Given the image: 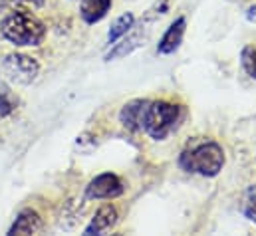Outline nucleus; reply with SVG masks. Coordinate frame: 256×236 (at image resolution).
<instances>
[{"instance_id": "nucleus-13", "label": "nucleus", "mask_w": 256, "mask_h": 236, "mask_svg": "<svg viewBox=\"0 0 256 236\" xmlns=\"http://www.w3.org/2000/svg\"><path fill=\"white\" fill-rule=\"evenodd\" d=\"M242 214L256 224V184H250L242 196Z\"/></svg>"}, {"instance_id": "nucleus-3", "label": "nucleus", "mask_w": 256, "mask_h": 236, "mask_svg": "<svg viewBox=\"0 0 256 236\" xmlns=\"http://www.w3.org/2000/svg\"><path fill=\"white\" fill-rule=\"evenodd\" d=\"M179 119H181L179 106L169 102H149L145 121H143V131L151 139L161 141L175 131V127L179 125Z\"/></svg>"}, {"instance_id": "nucleus-14", "label": "nucleus", "mask_w": 256, "mask_h": 236, "mask_svg": "<svg viewBox=\"0 0 256 236\" xmlns=\"http://www.w3.org/2000/svg\"><path fill=\"white\" fill-rule=\"evenodd\" d=\"M46 0H0V14H8L12 10H18L22 6H32V8H40L44 6Z\"/></svg>"}, {"instance_id": "nucleus-11", "label": "nucleus", "mask_w": 256, "mask_h": 236, "mask_svg": "<svg viewBox=\"0 0 256 236\" xmlns=\"http://www.w3.org/2000/svg\"><path fill=\"white\" fill-rule=\"evenodd\" d=\"M112 8V0H82V18L88 24L100 22Z\"/></svg>"}, {"instance_id": "nucleus-10", "label": "nucleus", "mask_w": 256, "mask_h": 236, "mask_svg": "<svg viewBox=\"0 0 256 236\" xmlns=\"http://www.w3.org/2000/svg\"><path fill=\"white\" fill-rule=\"evenodd\" d=\"M42 228H44V224H42L40 214L32 208H26L18 214V218L10 226L8 234H38V232H42Z\"/></svg>"}, {"instance_id": "nucleus-16", "label": "nucleus", "mask_w": 256, "mask_h": 236, "mask_svg": "<svg viewBox=\"0 0 256 236\" xmlns=\"http://www.w3.org/2000/svg\"><path fill=\"white\" fill-rule=\"evenodd\" d=\"M16 110V100L8 92H0V118L10 116Z\"/></svg>"}, {"instance_id": "nucleus-1", "label": "nucleus", "mask_w": 256, "mask_h": 236, "mask_svg": "<svg viewBox=\"0 0 256 236\" xmlns=\"http://www.w3.org/2000/svg\"><path fill=\"white\" fill-rule=\"evenodd\" d=\"M179 165L187 171L200 177H216L224 167L222 147L208 137L191 139L179 155Z\"/></svg>"}, {"instance_id": "nucleus-2", "label": "nucleus", "mask_w": 256, "mask_h": 236, "mask_svg": "<svg viewBox=\"0 0 256 236\" xmlns=\"http://www.w3.org/2000/svg\"><path fill=\"white\" fill-rule=\"evenodd\" d=\"M0 32L14 46H38L46 36L44 24L34 14L20 8L8 12L2 18Z\"/></svg>"}, {"instance_id": "nucleus-17", "label": "nucleus", "mask_w": 256, "mask_h": 236, "mask_svg": "<svg viewBox=\"0 0 256 236\" xmlns=\"http://www.w3.org/2000/svg\"><path fill=\"white\" fill-rule=\"evenodd\" d=\"M169 2H171V0H157V2H155V6L147 10V14H145V18L153 22L155 18H159V16H163V14H165V12L169 10Z\"/></svg>"}, {"instance_id": "nucleus-9", "label": "nucleus", "mask_w": 256, "mask_h": 236, "mask_svg": "<svg viewBox=\"0 0 256 236\" xmlns=\"http://www.w3.org/2000/svg\"><path fill=\"white\" fill-rule=\"evenodd\" d=\"M118 222V210L114 204H104L100 206V210L96 212V216L92 218V222L86 228V234H104L108 230H112Z\"/></svg>"}, {"instance_id": "nucleus-12", "label": "nucleus", "mask_w": 256, "mask_h": 236, "mask_svg": "<svg viewBox=\"0 0 256 236\" xmlns=\"http://www.w3.org/2000/svg\"><path fill=\"white\" fill-rule=\"evenodd\" d=\"M133 24H135V16H133L131 12H126L124 16H120V18L114 22V26H112V30H110V34H108V42L114 44V42H118L120 38H124L129 30L133 28Z\"/></svg>"}, {"instance_id": "nucleus-15", "label": "nucleus", "mask_w": 256, "mask_h": 236, "mask_svg": "<svg viewBox=\"0 0 256 236\" xmlns=\"http://www.w3.org/2000/svg\"><path fill=\"white\" fill-rule=\"evenodd\" d=\"M242 68H244V72L250 76V78H254L256 80V48L252 46H246L244 50H242Z\"/></svg>"}, {"instance_id": "nucleus-6", "label": "nucleus", "mask_w": 256, "mask_h": 236, "mask_svg": "<svg viewBox=\"0 0 256 236\" xmlns=\"http://www.w3.org/2000/svg\"><path fill=\"white\" fill-rule=\"evenodd\" d=\"M147 24H151V20H147V18H143L139 26L133 24V28L126 34V38H124L120 44H116V48L106 56V60L112 62V60L124 58V56H129L131 52H135L139 46H143V42H145V38H147L145 32L149 30Z\"/></svg>"}, {"instance_id": "nucleus-5", "label": "nucleus", "mask_w": 256, "mask_h": 236, "mask_svg": "<svg viewBox=\"0 0 256 236\" xmlns=\"http://www.w3.org/2000/svg\"><path fill=\"white\" fill-rule=\"evenodd\" d=\"M126 186L124 180L118 175L112 173H104L100 177H96L86 188V196L88 198H116L120 194H124Z\"/></svg>"}, {"instance_id": "nucleus-8", "label": "nucleus", "mask_w": 256, "mask_h": 236, "mask_svg": "<svg viewBox=\"0 0 256 236\" xmlns=\"http://www.w3.org/2000/svg\"><path fill=\"white\" fill-rule=\"evenodd\" d=\"M185 26H187V20H185L183 16L177 18V20L167 28V32L163 34V38L159 40V44H157V52H159V54H173V52L181 46V42H183Z\"/></svg>"}, {"instance_id": "nucleus-18", "label": "nucleus", "mask_w": 256, "mask_h": 236, "mask_svg": "<svg viewBox=\"0 0 256 236\" xmlns=\"http://www.w3.org/2000/svg\"><path fill=\"white\" fill-rule=\"evenodd\" d=\"M246 18H248L250 22H256V6H250V8L246 10Z\"/></svg>"}, {"instance_id": "nucleus-7", "label": "nucleus", "mask_w": 256, "mask_h": 236, "mask_svg": "<svg viewBox=\"0 0 256 236\" xmlns=\"http://www.w3.org/2000/svg\"><path fill=\"white\" fill-rule=\"evenodd\" d=\"M149 108V100H133L124 106L122 114H120V121L124 123V127L128 131H141L143 129V121H145V114Z\"/></svg>"}, {"instance_id": "nucleus-4", "label": "nucleus", "mask_w": 256, "mask_h": 236, "mask_svg": "<svg viewBox=\"0 0 256 236\" xmlns=\"http://www.w3.org/2000/svg\"><path fill=\"white\" fill-rule=\"evenodd\" d=\"M2 70L10 82L20 84V86H28L38 78L40 64L26 54H8L2 62Z\"/></svg>"}]
</instances>
